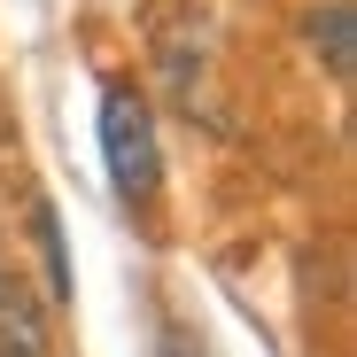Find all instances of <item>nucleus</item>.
Segmentation results:
<instances>
[{
    "mask_svg": "<svg viewBox=\"0 0 357 357\" xmlns=\"http://www.w3.org/2000/svg\"><path fill=\"white\" fill-rule=\"evenodd\" d=\"M101 155H109V178H116V202L148 210L155 187H163V155H155V116L125 78L101 86Z\"/></svg>",
    "mask_w": 357,
    "mask_h": 357,
    "instance_id": "nucleus-1",
    "label": "nucleus"
},
{
    "mask_svg": "<svg viewBox=\"0 0 357 357\" xmlns=\"http://www.w3.org/2000/svg\"><path fill=\"white\" fill-rule=\"evenodd\" d=\"M0 357H54L47 342V303L0 264Z\"/></svg>",
    "mask_w": 357,
    "mask_h": 357,
    "instance_id": "nucleus-2",
    "label": "nucleus"
},
{
    "mask_svg": "<svg viewBox=\"0 0 357 357\" xmlns=\"http://www.w3.org/2000/svg\"><path fill=\"white\" fill-rule=\"evenodd\" d=\"M303 39L326 54V70H334V78H349V54H357V39H349V0H326V8H311Z\"/></svg>",
    "mask_w": 357,
    "mask_h": 357,
    "instance_id": "nucleus-3",
    "label": "nucleus"
},
{
    "mask_svg": "<svg viewBox=\"0 0 357 357\" xmlns=\"http://www.w3.org/2000/svg\"><path fill=\"white\" fill-rule=\"evenodd\" d=\"M39 249H47V272H54V295H70V264H63V233H54V210H39Z\"/></svg>",
    "mask_w": 357,
    "mask_h": 357,
    "instance_id": "nucleus-4",
    "label": "nucleus"
},
{
    "mask_svg": "<svg viewBox=\"0 0 357 357\" xmlns=\"http://www.w3.org/2000/svg\"><path fill=\"white\" fill-rule=\"evenodd\" d=\"M155 357H202V342H195L187 326H163V334H155Z\"/></svg>",
    "mask_w": 357,
    "mask_h": 357,
    "instance_id": "nucleus-5",
    "label": "nucleus"
}]
</instances>
